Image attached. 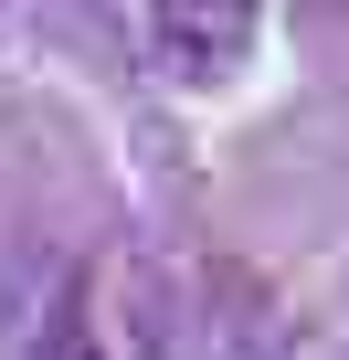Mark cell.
Returning <instances> with one entry per match:
<instances>
[{"label":"cell","mask_w":349,"mask_h":360,"mask_svg":"<svg viewBox=\"0 0 349 360\" xmlns=\"http://www.w3.org/2000/svg\"><path fill=\"white\" fill-rule=\"evenodd\" d=\"M169 318H180L169 265H159L148 244H96V255L53 286L32 360H169Z\"/></svg>","instance_id":"1"},{"label":"cell","mask_w":349,"mask_h":360,"mask_svg":"<svg viewBox=\"0 0 349 360\" xmlns=\"http://www.w3.org/2000/svg\"><path fill=\"white\" fill-rule=\"evenodd\" d=\"M265 32V0H148V43L180 85H223Z\"/></svg>","instance_id":"2"}]
</instances>
